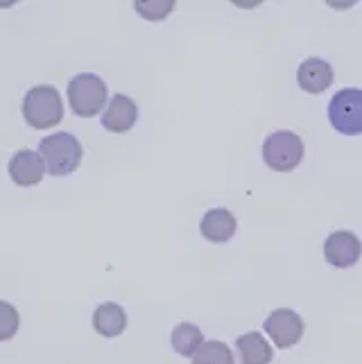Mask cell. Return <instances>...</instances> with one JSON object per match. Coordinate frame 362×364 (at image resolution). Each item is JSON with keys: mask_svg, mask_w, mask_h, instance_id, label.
<instances>
[{"mask_svg": "<svg viewBox=\"0 0 362 364\" xmlns=\"http://www.w3.org/2000/svg\"><path fill=\"white\" fill-rule=\"evenodd\" d=\"M235 229H238V222L235 215L227 208H211L204 213L202 222H199V231L206 237L208 242H229Z\"/></svg>", "mask_w": 362, "mask_h": 364, "instance_id": "8fae6325", "label": "cell"}, {"mask_svg": "<svg viewBox=\"0 0 362 364\" xmlns=\"http://www.w3.org/2000/svg\"><path fill=\"white\" fill-rule=\"evenodd\" d=\"M235 350H238L240 364H270L274 355L270 342L258 331L240 335L235 340Z\"/></svg>", "mask_w": 362, "mask_h": 364, "instance_id": "7c38bea8", "label": "cell"}, {"mask_svg": "<svg viewBox=\"0 0 362 364\" xmlns=\"http://www.w3.org/2000/svg\"><path fill=\"white\" fill-rule=\"evenodd\" d=\"M68 105L75 116L93 118L107 105V84L93 73L75 75L68 84Z\"/></svg>", "mask_w": 362, "mask_h": 364, "instance_id": "3957f363", "label": "cell"}, {"mask_svg": "<svg viewBox=\"0 0 362 364\" xmlns=\"http://www.w3.org/2000/svg\"><path fill=\"white\" fill-rule=\"evenodd\" d=\"M93 328L102 337H118L127 328V315L118 304L107 301L93 312Z\"/></svg>", "mask_w": 362, "mask_h": 364, "instance_id": "4fadbf2b", "label": "cell"}, {"mask_svg": "<svg viewBox=\"0 0 362 364\" xmlns=\"http://www.w3.org/2000/svg\"><path fill=\"white\" fill-rule=\"evenodd\" d=\"M46 174V163L34 149H21L9 161V177L16 186H36Z\"/></svg>", "mask_w": 362, "mask_h": 364, "instance_id": "9c48e42d", "label": "cell"}, {"mask_svg": "<svg viewBox=\"0 0 362 364\" xmlns=\"http://www.w3.org/2000/svg\"><path fill=\"white\" fill-rule=\"evenodd\" d=\"M362 256V242L360 237L351 231H333L326 242H324V258L333 267H353Z\"/></svg>", "mask_w": 362, "mask_h": 364, "instance_id": "52a82bcc", "label": "cell"}, {"mask_svg": "<svg viewBox=\"0 0 362 364\" xmlns=\"http://www.w3.org/2000/svg\"><path fill=\"white\" fill-rule=\"evenodd\" d=\"M18 326H21L18 310L11 304H7V301H0V342L11 340L18 333Z\"/></svg>", "mask_w": 362, "mask_h": 364, "instance_id": "2e32d148", "label": "cell"}, {"mask_svg": "<svg viewBox=\"0 0 362 364\" xmlns=\"http://www.w3.org/2000/svg\"><path fill=\"white\" fill-rule=\"evenodd\" d=\"M136 11L147 21H164L174 9L172 0H145V3H136Z\"/></svg>", "mask_w": 362, "mask_h": 364, "instance_id": "e0dca14e", "label": "cell"}, {"mask_svg": "<svg viewBox=\"0 0 362 364\" xmlns=\"http://www.w3.org/2000/svg\"><path fill=\"white\" fill-rule=\"evenodd\" d=\"M170 344H172V348L177 350L179 355H183V358H195V353L204 344V335H202V331H199L195 323L183 321V323H179L177 328L172 331Z\"/></svg>", "mask_w": 362, "mask_h": 364, "instance_id": "5bb4252c", "label": "cell"}, {"mask_svg": "<svg viewBox=\"0 0 362 364\" xmlns=\"http://www.w3.org/2000/svg\"><path fill=\"white\" fill-rule=\"evenodd\" d=\"M265 333L270 335V340L274 346L279 348H290L294 346L304 335V319L297 315L290 308H279L263 323Z\"/></svg>", "mask_w": 362, "mask_h": 364, "instance_id": "8992f818", "label": "cell"}, {"mask_svg": "<svg viewBox=\"0 0 362 364\" xmlns=\"http://www.w3.org/2000/svg\"><path fill=\"white\" fill-rule=\"evenodd\" d=\"M136 120H139V107L132 97L116 93L109 100L107 109L102 111V127L111 134H124L129 132Z\"/></svg>", "mask_w": 362, "mask_h": 364, "instance_id": "ba28073f", "label": "cell"}, {"mask_svg": "<svg viewBox=\"0 0 362 364\" xmlns=\"http://www.w3.org/2000/svg\"><path fill=\"white\" fill-rule=\"evenodd\" d=\"M193 364H235V358L231 353V348L224 342L211 340V342H204L202 348L195 353Z\"/></svg>", "mask_w": 362, "mask_h": 364, "instance_id": "9a60e30c", "label": "cell"}, {"mask_svg": "<svg viewBox=\"0 0 362 364\" xmlns=\"http://www.w3.org/2000/svg\"><path fill=\"white\" fill-rule=\"evenodd\" d=\"M265 166L274 172H290L304 159V141L294 132H274L263 143Z\"/></svg>", "mask_w": 362, "mask_h": 364, "instance_id": "277c9868", "label": "cell"}, {"mask_svg": "<svg viewBox=\"0 0 362 364\" xmlns=\"http://www.w3.org/2000/svg\"><path fill=\"white\" fill-rule=\"evenodd\" d=\"M333 66L329 61H324L319 57H310L302 61V66L297 68V82L306 93H324L333 84Z\"/></svg>", "mask_w": 362, "mask_h": 364, "instance_id": "30bf717a", "label": "cell"}, {"mask_svg": "<svg viewBox=\"0 0 362 364\" xmlns=\"http://www.w3.org/2000/svg\"><path fill=\"white\" fill-rule=\"evenodd\" d=\"M23 118L32 129H50L64 118V102L55 86H34L23 100Z\"/></svg>", "mask_w": 362, "mask_h": 364, "instance_id": "7a4b0ae2", "label": "cell"}, {"mask_svg": "<svg viewBox=\"0 0 362 364\" xmlns=\"http://www.w3.org/2000/svg\"><path fill=\"white\" fill-rule=\"evenodd\" d=\"M39 154L46 163V172L53 177H66L82 163V145L73 134L57 132L46 136L39 143Z\"/></svg>", "mask_w": 362, "mask_h": 364, "instance_id": "6da1fadb", "label": "cell"}, {"mask_svg": "<svg viewBox=\"0 0 362 364\" xmlns=\"http://www.w3.org/2000/svg\"><path fill=\"white\" fill-rule=\"evenodd\" d=\"M329 120L333 129L344 136L362 134V91L342 89L335 93L329 105Z\"/></svg>", "mask_w": 362, "mask_h": 364, "instance_id": "5b68a950", "label": "cell"}]
</instances>
